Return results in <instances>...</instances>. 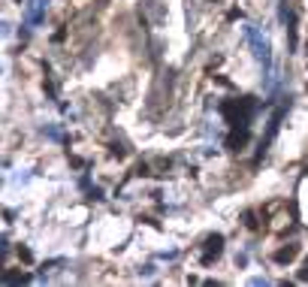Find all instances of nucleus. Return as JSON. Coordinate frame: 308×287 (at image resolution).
I'll use <instances>...</instances> for the list:
<instances>
[{
	"instance_id": "6",
	"label": "nucleus",
	"mask_w": 308,
	"mask_h": 287,
	"mask_svg": "<svg viewBox=\"0 0 308 287\" xmlns=\"http://www.w3.org/2000/svg\"><path fill=\"white\" fill-rule=\"evenodd\" d=\"M43 133H46L48 139H54V142H64V133H61L58 127H54V124H46V127H43Z\"/></svg>"
},
{
	"instance_id": "5",
	"label": "nucleus",
	"mask_w": 308,
	"mask_h": 287,
	"mask_svg": "<svg viewBox=\"0 0 308 287\" xmlns=\"http://www.w3.org/2000/svg\"><path fill=\"white\" fill-rule=\"evenodd\" d=\"M0 281L3 284H27V281H33V275L30 272H3Z\"/></svg>"
},
{
	"instance_id": "7",
	"label": "nucleus",
	"mask_w": 308,
	"mask_h": 287,
	"mask_svg": "<svg viewBox=\"0 0 308 287\" xmlns=\"http://www.w3.org/2000/svg\"><path fill=\"white\" fill-rule=\"evenodd\" d=\"M242 221H245V227H248V230H257V227H260V221L254 218V212H245V215H242Z\"/></svg>"
},
{
	"instance_id": "2",
	"label": "nucleus",
	"mask_w": 308,
	"mask_h": 287,
	"mask_svg": "<svg viewBox=\"0 0 308 287\" xmlns=\"http://www.w3.org/2000/svg\"><path fill=\"white\" fill-rule=\"evenodd\" d=\"M224 233H212V236L206 239V251H203V257H199V260H203V266H212L217 257H221L224 254Z\"/></svg>"
},
{
	"instance_id": "9",
	"label": "nucleus",
	"mask_w": 308,
	"mask_h": 287,
	"mask_svg": "<svg viewBox=\"0 0 308 287\" xmlns=\"http://www.w3.org/2000/svg\"><path fill=\"white\" fill-rule=\"evenodd\" d=\"M157 257H160V260H175V257H178V251H175V248H172V251H160Z\"/></svg>"
},
{
	"instance_id": "4",
	"label": "nucleus",
	"mask_w": 308,
	"mask_h": 287,
	"mask_svg": "<svg viewBox=\"0 0 308 287\" xmlns=\"http://www.w3.org/2000/svg\"><path fill=\"white\" fill-rule=\"evenodd\" d=\"M296 254H299V245H296V242H290V245L278 248V251H275V254H272V260H275L278 266H284V263H290V260H293Z\"/></svg>"
},
{
	"instance_id": "10",
	"label": "nucleus",
	"mask_w": 308,
	"mask_h": 287,
	"mask_svg": "<svg viewBox=\"0 0 308 287\" xmlns=\"http://www.w3.org/2000/svg\"><path fill=\"white\" fill-rule=\"evenodd\" d=\"M91 196H94V200H97V203H100V200H106V196H103V191H100V188H91Z\"/></svg>"
},
{
	"instance_id": "8",
	"label": "nucleus",
	"mask_w": 308,
	"mask_h": 287,
	"mask_svg": "<svg viewBox=\"0 0 308 287\" xmlns=\"http://www.w3.org/2000/svg\"><path fill=\"white\" fill-rule=\"evenodd\" d=\"M18 260H24V263H33V254H30V248L18 245Z\"/></svg>"
},
{
	"instance_id": "3",
	"label": "nucleus",
	"mask_w": 308,
	"mask_h": 287,
	"mask_svg": "<svg viewBox=\"0 0 308 287\" xmlns=\"http://www.w3.org/2000/svg\"><path fill=\"white\" fill-rule=\"evenodd\" d=\"M248 142H251V127H233L224 145H227V151H242Z\"/></svg>"
},
{
	"instance_id": "1",
	"label": "nucleus",
	"mask_w": 308,
	"mask_h": 287,
	"mask_svg": "<svg viewBox=\"0 0 308 287\" xmlns=\"http://www.w3.org/2000/svg\"><path fill=\"white\" fill-rule=\"evenodd\" d=\"M221 115L227 118L230 127H251L254 115H257V103H254V97L224 100V103H221Z\"/></svg>"
}]
</instances>
